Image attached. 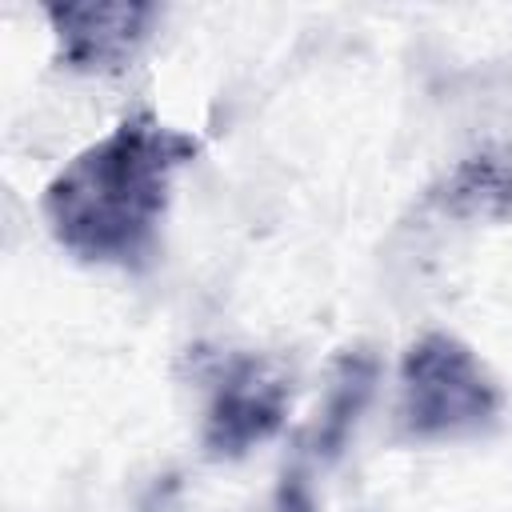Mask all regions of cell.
<instances>
[{"label": "cell", "mask_w": 512, "mask_h": 512, "mask_svg": "<svg viewBox=\"0 0 512 512\" xmlns=\"http://www.w3.org/2000/svg\"><path fill=\"white\" fill-rule=\"evenodd\" d=\"M288 412V380L260 356H232L208 396L204 448L212 456H244L276 436Z\"/></svg>", "instance_id": "3957f363"}, {"label": "cell", "mask_w": 512, "mask_h": 512, "mask_svg": "<svg viewBox=\"0 0 512 512\" xmlns=\"http://www.w3.org/2000/svg\"><path fill=\"white\" fill-rule=\"evenodd\" d=\"M276 512H316L312 484H308L304 472H284V484H280V496H276Z\"/></svg>", "instance_id": "52a82bcc"}, {"label": "cell", "mask_w": 512, "mask_h": 512, "mask_svg": "<svg viewBox=\"0 0 512 512\" xmlns=\"http://www.w3.org/2000/svg\"><path fill=\"white\" fill-rule=\"evenodd\" d=\"M512 200V172L492 160H472L452 176V188L444 204L452 212H496Z\"/></svg>", "instance_id": "8992f818"}, {"label": "cell", "mask_w": 512, "mask_h": 512, "mask_svg": "<svg viewBox=\"0 0 512 512\" xmlns=\"http://www.w3.org/2000/svg\"><path fill=\"white\" fill-rule=\"evenodd\" d=\"M60 60L76 72H116L152 36V4H52Z\"/></svg>", "instance_id": "277c9868"}, {"label": "cell", "mask_w": 512, "mask_h": 512, "mask_svg": "<svg viewBox=\"0 0 512 512\" xmlns=\"http://www.w3.org/2000/svg\"><path fill=\"white\" fill-rule=\"evenodd\" d=\"M500 412V388L480 356L456 336L432 332L400 364V428L412 440H460L484 432Z\"/></svg>", "instance_id": "7a4b0ae2"}, {"label": "cell", "mask_w": 512, "mask_h": 512, "mask_svg": "<svg viewBox=\"0 0 512 512\" xmlns=\"http://www.w3.org/2000/svg\"><path fill=\"white\" fill-rule=\"evenodd\" d=\"M192 156L188 132L132 112L56 172L44 192V220L80 260L132 268L152 256L172 176Z\"/></svg>", "instance_id": "6da1fadb"}, {"label": "cell", "mask_w": 512, "mask_h": 512, "mask_svg": "<svg viewBox=\"0 0 512 512\" xmlns=\"http://www.w3.org/2000/svg\"><path fill=\"white\" fill-rule=\"evenodd\" d=\"M372 384H376V360L368 352L340 356V364L332 372V384H328V396H324V408H320V416L308 432V452L316 460H332L344 448L356 416L364 412V404L372 396Z\"/></svg>", "instance_id": "5b68a950"}]
</instances>
